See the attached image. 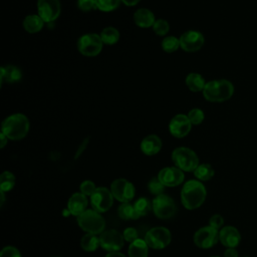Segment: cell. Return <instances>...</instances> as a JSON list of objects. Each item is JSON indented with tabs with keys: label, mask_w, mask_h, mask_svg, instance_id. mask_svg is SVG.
I'll use <instances>...</instances> for the list:
<instances>
[{
	"label": "cell",
	"mask_w": 257,
	"mask_h": 257,
	"mask_svg": "<svg viewBox=\"0 0 257 257\" xmlns=\"http://www.w3.org/2000/svg\"><path fill=\"white\" fill-rule=\"evenodd\" d=\"M103 43L100 35L96 33H86L77 40V49L84 56H96L100 53Z\"/></svg>",
	"instance_id": "obj_6"
},
{
	"label": "cell",
	"mask_w": 257,
	"mask_h": 257,
	"mask_svg": "<svg viewBox=\"0 0 257 257\" xmlns=\"http://www.w3.org/2000/svg\"><path fill=\"white\" fill-rule=\"evenodd\" d=\"M99 241L100 247L108 252L119 251L124 244L123 235L115 229L103 231L99 234Z\"/></svg>",
	"instance_id": "obj_11"
},
{
	"label": "cell",
	"mask_w": 257,
	"mask_h": 257,
	"mask_svg": "<svg viewBox=\"0 0 257 257\" xmlns=\"http://www.w3.org/2000/svg\"><path fill=\"white\" fill-rule=\"evenodd\" d=\"M141 0H121V2L125 5V6H135L137 5Z\"/></svg>",
	"instance_id": "obj_43"
},
{
	"label": "cell",
	"mask_w": 257,
	"mask_h": 257,
	"mask_svg": "<svg viewBox=\"0 0 257 257\" xmlns=\"http://www.w3.org/2000/svg\"><path fill=\"white\" fill-rule=\"evenodd\" d=\"M191 123L193 125H198L201 124L205 118V114L204 111L200 108H193L189 111V113L187 114Z\"/></svg>",
	"instance_id": "obj_35"
},
{
	"label": "cell",
	"mask_w": 257,
	"mask_h": 257,
	"mask_svg": "<svg viewBox=\"0 0 257 257\" xmlns=\"http://www.w3.org/2000/svg\"><path fill=\"white\" fill-rule=\"evenodd\" d=\"M7 142H8V138L3 133H0V148L3 149L6 146Z\"/></svg>",
	"instance_id": "obj_42"
},
{
	"label": "cell",
	"mask_w": 257,
	"mask_h": 257,
	"mask_svg": "<svg viewBox=\"0 0 257 257\" xmlns=\"http://www.w3.org/2000/svg\"><path fill=\"white\" fill-rule=\"evenodd\" d=\"M171 239V232L165 227H154L150 229L145 236V241L148 246L156 250L166 248L170 244Z\"/></svg>",
	"instance_id": "obj_8"
},
{
	"label": "cell",
	"mask_w": 257,
	"mask_h": 257,
	"mask_svg": "<svg viewBox=\"0 0 257 257\" xmlns=\"http://www.w3.org/2000/svg\"><path fill=\"white\" fill-rule=\"evenodd\" d=\"M186 84L191 91L198 92V91H203L206 85V81L200 73L191 72L186 77Z\"/></svg>",
	"instance_id": "obj_24"
},
{
	"label": "cell",
	"mask_w": 257,
	"mask_h": 257,
	"mask_svg": "<svg viewBox=\"0 0 257 257\" xmlns=\"http://www.w3.org/2000/svg\"><path fill=\"white\" fill-rule=\"evenodd\" d=\"M22 77L21 70L15 65H7L1 67V75H0V83L3 84L4 81L13 83L20 80Z\"/></svg>",
	"instance_id": "obj_21"
},
{
	"label": "cell",
	"mask_w": 257,
	"mask_h": 257,
	"mask_svg": "<svg viewBox=\"0 0 257 257\" xmlns=\"http://www.w3.org/2000/svg\"><path fill=\"white\" fill-rule=\"evenodd\" d=\"M79 190H80V193L83 194L84 196L90 197L94 193V191L96 190V187H95V185L92 181L85 180L80 184Z\"/></svg>",
	"instance_id": "obj_36"
},
{
	"label": "cell",
	"mask_w": 257,
	"mask_h": 257,
	"mask_svg": "<svg viewBox=\"0 0 257 257\" xmlns=\"http://www.w3.org/2000/svg\"><path fill=\"white\" fill-rule=\"evenodd\" d=\"M53 257H59V256H53Z\"/></svg>",
	"instance_id": "obj_47"
},
{
	"label": "cell",
	"mask_w": 257,
	"mask_h": 257,
	"mask_svg": "<svg viewBox=\"0 0 257 257\" xmlns=\"http://www.w3.org/2000/svg\"><path fill=\"white\" fill-rule=\"evenodd\" d=\"M77 224L86 233L101 234L105 227V221L100 213L93 209H87L77 217Z\"/></svg>",
	"instance_id": "obj_5"
},
{
	"label": "cell",
	"mask_w": 257,
	"mask_h": 257,
	"mask_svg": "<svg viewBox=\"0 0 257 257\" xmlns=\"http://www.w3.org/2000/svg\"><path fill=\"white\" fill-rule=\"evenodd\" d=\"M192 125L193 124L191 123L188 115L179 113L173 116V118L170 120L169 131L173 137L181 139L190 133Z\"/></svg>",
	"instance_id": "obj_15"
},
{
	"label": "cell",
	"mask_w": 257,
	"mask_h": 257,
	"mask_svg": "<svg viewBox=\"0 0 257 257\" xmlns=\"http://www.w3.org/2000/svg\"><path fill=\"white\" fill-rule=\"evenodd\" d=\"M165 188L166 187L163 185V183L158 178H153L148 184V189H149L150 193L155 196L162 195L165 191Z\"/></svg>",
	"instance_id": "obj_34"
},
{
	"label": "cell",
	"mask_w": 257,
	"mask_h": 257,
	"mask_svg": "<svg viewBox=\"0 0 257 257\" xmlns=\"http://www.w3.org/2000/svg\"><path fill=\"white\" fill-rule=\"evenodd\" d=\"M110 192L113 198L121 203H130L135 197L134 185L125 179H116L110 185Z\"/></svg>",
	"instance_id": "obj_9"
},
{
	"label": "cell",
	"mask_w": 257,
	"mask_h": 257,
	"mask_svg": "<svg viewBox=\"0 0 257 257\" xmlns=\"http://www.w3.org/2000/svg\"><path fill=\"white\" fill-rule=\"evenodd\" d=\"M105 257H126V256L123 255L122 253L116 251V252H108Z\"/></svg>",
	"instance_id": "obj_44"
},
{
	"label": "cell",
	"mask_w": 257,
	"mask_h": 257,
	"mask_svg": "<svg viewBox=\"0 0 257 257\" xmlns=\"http://www.w3.org/2000/svg\"><path fill=\"white\" fill-rule=\"evenodd\" d=\"M211 257H219V256H211Z\"/></svg>",
	"instance_id": "obj_46"
},
{
	"label": "cell",
	"mask_w": 257,
	"mask_h": 257,
	"mask_svg": "<svg viewBox=\"0 0 257 257\" xmlns=\"http://www.w3.org/2000/svg\"><path fill=\"white\" fill-rule=\"evenodd\" d=\"M153 212L159 219L167 220L176 214L177 206L170 196L162 194L153 200Z\"/></svg>",
	"instance_id": "obj_7"
},
{
	"label": "cell",
	"mask_w": 257,
	"mask_h": 257,
	"mask_svg": "<svg viewBox=\"0 0 257 257\" xmlns=\"http://www.w3.org/2000/svg\"><path fill=\"white\" fill-rule=\"evenodd\" d=\"M224 257H238V252L235 248H227L224 252Z\"/></svg>",
	"instance_id": "obj_41"
},
{
	"label": "cell",
	"mask_w": 257,
	"mask_h": 257,
	"mask_svg": "<svg viewBox=\"0 0 257 257\" xmlns=\"http://www.w3.org/2000/svg\"><path fill=\"white\" fill-rule=\"evenodd\" d=\"M180 45L186 52H195L200 50L204 43L205 38L203 34L197 30H188L180 36Z\"/></svg>",
	"instance_id": "obj_14"
},
{
	"label": "cell",
	"mask_w": 257,
	"mask_h": 257,
	"mask_svg": "<svg viewBox=\"0 0 257 257\" xmlns=\"http://www.w3.org/2000/svg\"><path fill=\"white\" fill-rule=\"evenodd\" d=\"M165 187H176L184 182L185 175L177 167H166L162 169L157 177Z\"/></svg>",
	"instance_id": "obj_16"
},
{
	"label": "cell",
	"mask_w": 257,
	"mask_h": 257,
	"mask_svg": "<svg viewBox=\"0 0 257 257\" xmlns=\"http://www.w3.org/2000/svg\"><path fill=\"white\" fill-rule=\"evenodd\" d=\"M214 169L209 164H200L194 171V175L198 181H209L214 177Z\"/></svg>",
	"instance_id": "obj_28"
},
{
	"label": "cell",
	"mask_w": 257,
	"mask_h": 257,
	"mask_svg": "<svg viewBox=\"0 0 257 257\" xmlns=\"http://www.w3.org/2000/svg\"><path fill=\"white\" fill-rule=\"evenodd\" d=\"M206 196V188L198 180H190L186 182L181 191L182 204L188 210L199 208L205 202Z\"/></svg>",
	"instance_id": "obj_1"
},
{
	"label": "cell",
	"mask_w": 257,
	"mask_h": 257,
	"mask_svg": "<svg viewBox=\"0 0 257 257\" xmlns=\"http://www.w3.org/2000/svg\"><path fill=\"white\" fill-rule=\"evenodd\" d=\"M172 161L175 167L183 172H194L200 165L197 154L186 147H179L172 153Z\"/></svg>",
	"instance_id": "obj_4"
},
{
	"label": "cell",
	"mask_w": 257,
	"mask_h": 257,
	"mask_svg": "<svg viewBox=\"0 0 257 257\" xmlns=\"http://www.w3.org/2000/svg\"><path fill=\"white\" fill-rule=\"evenodd\" d=\"M154 32L159 36H165L170 30V24L165 19H158L153 25Z\"/></svg>",
	"instance_id": "obj_33"
},
{
	"label": "cell",
	"mask_w": 257,
	"mask_h": 257,
	"mask_svg": "<svg viewBox=\"0 0 257 257\" xmlns=\"http://www.w3.org/2000/svg\"><path fill=\"white\" fill-rule=\"evenodd\" d=\"M223 224H224V219L221 215H218V214L213 215L209 220V226H211L217 230H219L223 226Z\"/></svg>",
	"instance_id": "obj_40"
},
{
	"label": "cell",
	"mask_w": 257,
	"mask_h": 257,
	"mask_svg": "<svg viewBox=\"0 0 257 257\" xmlns=\"http://www.w3.org/2000/svg\"><path fill=\"white\" fill-rule=\"evenodd\" d=\"M59 0H37V12L44 22H53L60 15Z\"/></svg>",
	"instance_id": "obj_12"
},
{
	"label": "cell",
	"mask_w": 257,
	"mask_h": 257,
	"mask_svg": "<svg viewBox=\"0 0 257 257\" xmlns=\"http://www.w3.org/2000/svg\"><path fill=\"white\" fill-rule=\"evenodd\" d=\"M87 205H88L87 197L79 192L70 196L67 202V210L69 211L70 215L78 217L79 215H81L83 212L87 210L86 209Z\"/></svg>",
	"instance_id": "obj_18"
},
{
	"label": "cell",
	"mask_w": 257,
	"mask_h": 257,
	"mask_svg": "<svg viewBox=\"0 0 257 257\" xmlns=\"http://www.w3.org/2000/svg\"><path fill=\"white\" fill-rule=\"evenodd\" d=\"M0 197H1V201H0V206H3L4 202H5V192L0 190Z\"/></svg>",
	"instance_id": "obj_45"
},
{
	"label": "cell",
	"mask_w": 257,
	"mask_h": 257,
	"mask_svg": "<svg viewBox=\"0 0 257 257\" xmlns=\"http://www.w3.org/2000/svg\"><path fill=\"white\" fill-rule=\"evenodd\" d=\"M28 132L29 120L23 113H13L2 121L1 133H3L8 138V140H22L27 136Z\"/></svg>",
	"instance_id": "obj_2"
},
{
	"label": "cell",
	"mask_w": 257,
	"mask_h": 257,
	"mask_svg": "<svg viewBox=\"0 0 257 257\" xmlns=\"http://www.w3.org/2000/svg\"><path fill=\"white\" fill-rule=\"evenodd\" d=\"M121 0H95L96 4V9L102 11V12H110L115 10Z\"/></svg>",
	"instance_id": "obj_32"
},
{
	"label": "cell",
	"mask_w": 257,
	"mask_h": 257,
	"mask_svg": "<svg viewBox=\"0 0 257 257\" xmlns=\"http://www.w3.org/2000/svg\"><path fill=\"white\" fill-rule=\"evenodd\" d=\"M77 7L83 12H90L96 9L95 0H77Z\"/></svg>",
	"instance_id": "obj_37"
},
{
	"label": "cell",
	"mask_w": 257,
	"mask_h": 257,
	"mask_svg": "<svg viewBox=\"0 0 257 257\" xmlns=\"http://www.w3.org/2000/svg\"><path fill=\"white\" fill-rule=\"evenodd\" d=\"M219 241V232L217 229L207 226L200 228L194 235V243L202 249H209Z\"/></svg>",
	"instance_id": "obj_13"
},
{
	"label": "cell",
	"mask_w": 257,
	"mask_h": 257,
	"mask_svg": "<svg viewBox=\"0 0 257 257\" xmlns=\"http://www.w3.org/2000/svg\"><path fill=\"white\" fill-rule=\"evenodd\" d=\"M122 235H123L124 241H126V242H128V243H132V242H134L135 240L139 239L138 231H137L135 228H132V227L124 229V231L122 232Z\"/></svg>",
	"instance_id": "obj_39"
},
{
	"label": "cell",
	"mask_w": 257,
	"mask_h": 257,
	"mask_svg": "<svg viewBox=\"0 0 257 257\" xmlns=\"http://www.w3.org/2000/svg\"><path fill=\"white\" fill-rule=\"evenodd\" d=\"M134 21L141 28H149L153 27L156 19L151 10L147 8H140L134 14Z\"/></svg>",
	"instance_id": "obj_20"
},
{
	"label": "cell",
	"mask_w": 257,
	"mask_h": 257,
	"mask_svg": "<svg viewBox=\"0 0 257 257\" xmlns=\"http://www.w3.org/2000/svg\"><path fill=\"white\" fill-rule=\"evenodd\" d=\"M0 257H21V254L16 247L5 246L0 252Z\"/></svg>",
	"instance_id": "obj_38"
},
{
	"label": "cell",
	"mask_w": 257,
	"mask_h": 257,
	"mask_svg": "<svg viewBox=\"0 0 257 257\" xmlns=\"http://www.w3.org/2000/svg\"><path fill=\"white\" fill-rule=\"evenodd\" d=\"M15 186V176L8 171H5L0 176V190L8 192Z\"/></svg>",
	"instance_id": "obj_29"
},
{
	"label": "cell",
	"mask_w": 257,
	"mask_h": 257,
	"mask_svg": "<svg viewBox=\"0 0 257 257\" xmlns=\"http://www.w3.org/2000/svg\"><path fill=\"white\" fill-rule=\"evenodd\" d=\"M100 38L105 45H113L119 40V32L116 28L108 26L101 30Z\"/></svg>",
	"instance_id": "obj_27"
},
{
	"label": "cell",
	"mask_w": 257,
	"mask_h": 257,
	"mask_svg": "<svg viewBox=\"0 0 257 257\" xmlns=\"http://www.w3.org/2000/svg\"><path fill=\"white\" fill-rule=\"evenodd\" d=\"M80 246L86 252H93L100 246L99 237L96 234L86 233L80 240Z\"/></svg>",
	"instance_id": "obj_25"
},
{
	"label": "cell",
	"mask_w": 257,
	"mask_h": 257,
	"mask_svg": "<svg viewBox=\"0 0 257 257\" xmlns=\"http://www.w3.org/2000/svg\"><path fill=\"white\" fill-rule=\"evenodd\" d=\"M179 47H181L180 39L175 36H167L162 41V48L168 53L175 52Z\"/></svg>",
	"instance_id": "obj_31"
},
{
	"label": "cell",
	"mask_w": 257,
	"mask_h": 257,
	"mask_svg": "<svg viewBox=\"0 0 257 257\" xmlns=\"http://www.w3.org/2000/svg\"><path fill=\"white\" fill-rule=\"evenodd\" d=\"M162 140L157 135H149L141 142V151L147 156L157 155L162 149Z\"/></svg>",
	"instance_id": "obj_19"
},
{
	"label": "cell",
	"mask_w": 257,
	"mask_h": 257,
	"mask_svg": "<svg viewBox=\"0 0 257 257\" xmlns=\"http://www.w3.org/2000/svg\"><path fill=\"white\" fill-rule=\"evenodd\" d=\"M44 23L45 22L38 14H31L24 18L22 25L24 30L27 31L28 33H37L43 28Z\"/></svg>",
	"instance_id": "obj_22"
},
{
	"label": "cell",
	"mask_w": 257,
	"mask_h": 257,
	"mask_svg": "<svg viewBox=\"0 0 257 257\" xmlns=\"http://www.w3.org/2000/svg\"><path fill=\"white\" fill-rule=\"evenodd\" d=\"M117 214L122 220H137L141 216L135 209V206L130 203H121L117 209Z\"/></svg>",
	"instance_id": "obj_26"
},
{
	"label": "cell",
	"mask_w": 257,
	"mask_h": 257,
	"mask_svg": "<svg viewBox=\"0 0 257 257\" xmlns=\"http://www.w3.org/2000/svg\"><path fill=\"white\" fill-rule=\"evenodd\" d=\"M135 209L137 210V212L139 213L140 216H146L150 213V211L153 209V203H151V201L147 198H139L135 204Z\"/></svg>",
	"instance_id": "obj_30"
},
{
	"label": "cell",
	"mask_w": 257,
	"mask_h": 257,
	"mask_svg": "<svg viewBox=\"0 0 257 257\" xmlns=\"http://www.w3.org/2000/svg\"><path fill=\"white\" fill-rule=\"evenodd\" d=\"M113 204V196L110 190L104 187H98L90 196V205L98 213L108 211Z\"/></svg>",
	"instance_id": "obj_10"
},
{
	"label": "cell",
	"mask_w": 257,
	"mask_h": 257,
	"mask_svg": "<svg viewBox=\"0 0 257 257\" xmlns=\"http://www.w3.org/2000/svg\"><path fill=\"white\" fill-rule=\"evenodd\" d=\"M219 241L227 248H235L241 241V235L235 227L225 226L219 232Z\"/></svg>",
	"instance_id": "obj_17"
},
{
	"label": "cell",
	"mask_w": 257,
	"mask_h": 257,
	"mask_svg": "<svg viewBox=\"0 0 257 257\" xmlns=\"http://www.w3.org/2000/svg\"><path fill=\"white\" fill-rule=\"evenodd\" d=\"M127 254L128 257H148L149 246L145 240L139 238L130 243Z\"/></svg>",
	"instance_id": "obj_23"
},
{
	"label": "cell",
	"mask_w": 257,
	"mask_h": 257,
	"mask_svg": "<svg viewBox=\"0 0 257 257\" xmlns=\"http://www.w3.org/2000/svg\"><path fill=\"white\" fill-rule=\"evenodd\" d=\"M234 86L227 79H215L206 82L203 95L210 102H223L232 97Z\"/></svg>",
	"instance_id": "obj_3"
}]
</instances>
